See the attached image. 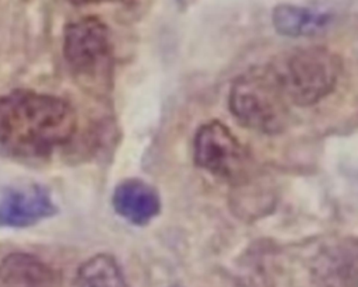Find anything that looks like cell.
<instances>
[{
	"label": "cell",
	"instance_id": "obj_5",
	"mask_svg": "<svg viewBox=\"0 0 358 287\" xmlns=\"http://www.w3.org/2000/svg\"><path fill=\"white\" fill-rule=\"evenodd\" d=\"M194 162L215 176L239 179L246 171L248 155L225 125L210 122L194 136Z\"/></svg>",
	"mask_w": 358,
	"mask_h": 287
},
{
	"label": "cell",
	"instance_id": "obj_3",
	"mask_svg": "<svg viewBox=\"0 0 358 287\" xmlns=\"http://www.w3.org/2000/svg\"><path fill=\"white\" fill-rule=\"evenodd\" d=\"M271 69H253L238 77L229 92V109L245 127L275 134L288 123V104Z\"/></svg>",
	"mask_w": 358,
	"mask_h": 287
},
{
	"label": "cell",
	"instance_id": "obj_7",
	"mask_svg": "<svg viewBox=\"0 0 358 287\" xmlns=\"http://www.w3.org/2000/svg\"><path fill=\"white\" fill-rule=\"evenodd\" d=\"M313 274L322 287H358V239L343 238L323 248Z\"/></svg>",
	"mask_w": 358,
	"mask_h": 287
},
{
	"label": "cell",
	"instance_id": "obj_9",
	"mask_svg": "<svg viewBox=\"0 0 358 287\" xmlns=\"http://www.w3.org/2000/svg\"><path fill=\"white\" fill-rule=\"evenodd\" d=\"M112 204L119 216L136 225L150 223L161 210L158 192L140 179L120 182L115 188Z\"/></svg>",
	"mask_w": 358,
	"mask_h": 287
},
{
	"label": "cell",
	"instance_id": "obj_11",
	"mask_svg": "<svg viewBox=\"0 0 358 287\" xmlns=\"http://www.w3.org/2000/svg\"><path fill=\"white\" fill-rule=\"evenodd\" d=\"M74 287H129L117 262L105 253L85 260L77 270Z\"/></svg>",
	"mask_w": 358,
	"mask_h": 287
},
{
	"label": "cell",
	"instance_id": "obj_8",
	"mask_svg": "<svg viewBox=\"0 0 358 287\" xmlns=\"http://www.w3.org/2000/svg\"><path fill=\"white\" fill-rule=\"evenodd\" d=\"M0 287H62V277L42 259L15 252L0 262Z\"/></svg>",
	"mask_w": 358,
	"mask_h": 287
},
{
	"label": "cell",
	"instance_id": "obj_2",
	"mask_svg": "<svg viewBox=\"0 0 358 287\" xmlns=\"http://www.w3.org/2000/svg\"><path fill=\"white\" fill-rule=\"evenodd\" d=\"M271 71L287 101L306 106L333 91L341 62L326 48H301L280 59Z\"/></svg>",
	"mask_w": 358,
	"mask_h": 287
},
{
	"label": "cell",
	"instance_id": "obj_6",
	"mask_svg": "<svg viewBox=\"0 0 358 287\" xmlns=\"http://www.w3.org/2000/svg\"><path fill=\"white\" fill-rule=\"evenodd\" d=\"M56 211L50 193L41 185L10 188L0 196V225L4 227H28Z\"/></svg>",
	"mask_w": 358,
	"mask_h": 287
},
{
	"label": "cell",
	"instance_id": "obj_4",
	"mask_svg": "<svg viewBox=\"0 0 358 287\" xmlns=\"http://www.w3.org/2000/svg\"><path fill=\"white\" fill-rule=\"evenodd\" d=\"M63 53L71 73L87 87L109 81L112 43L108 27L96 17H84L66 27Z\"/></svg>",
	"mask_w": 358,
	"mask_h": 287
},
{
	"label": "cell",
	"instance_id": "obj_10",
	"mask_svg": "<svg viewBox=\"0 0 358 287\" xmlns=\"http://www.w3.org/2000/svg\"><path fill=\"white\" fill-rule=\"evenodd\" d=\"M331 14L308 7L280 4L273 11L274 28L287 36H310L320 34L331 22Z\"/></svg>",
	"mask_w": 358,
	"mask_h": 287
},
{
	"label": "cell",
	"instance_id": "obj_12",
	"mask_svg": "<svg viewBox=\"0 0 358 287\" xmlns=\"http://www.w3.org/2000/svg\"><path fill=\"white\" fill-rule=\"evenodd\" d=\"M73 4H90V3H98V1H103V0H69Z\"/></svg>",
	"mask_w": 358,
	"mask_h": 287
},
{
	"label": "cell",
	"instance_id": "obj_1",
	"mask_svg": "<svg viewBox=\"0 0 358 287\" xmlns=\"http://www.w3.org/2000/svg\"><path fill=\"white\" fill-rule=\"evenodd\" d=\"M76 130V112L59 97L27 90L0 97V146L15 155L45 157Z\"/></svg>",
	"mask_w": 358,
	"mask_h": 287
}]
</instances>
